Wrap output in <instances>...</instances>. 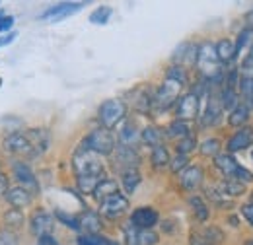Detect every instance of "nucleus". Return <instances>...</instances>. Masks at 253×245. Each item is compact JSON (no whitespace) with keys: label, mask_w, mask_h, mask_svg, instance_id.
Here are the masks:
<instances>
[{"label":"nucleus","mask_w":253,"mask_h":245,"mask_svg":"<svg viewBox=\"0 0 253 245\" xmlns=\"http://www.w3.org/2000/svg\"><path fill=\"white\" fill-rule=\"evenodd\" d=\"M207 82H220L224 72H222V62L216 57L214 45L212 43H203L197 49V62H195Z\"/></svg>","instance_id":"1"},{"label":"nucleus","mask_w":253,"mask_h":245,"mask_svg":"<svg viewBox=\"0 0 253 245\" xmlns=\"http://www.w3.org/2000/svg\"><path fill=\"white\" fill-rule=\"evenodd\" d=\"M72 169L76 177H103L105 173L99 156H95L84 146H80L72 156Z\"/></svg>","instance_id":"2"},{"label":"nucleus","mask_w":253,"mask_h":245,"mask_svg":"<svg viewBox=\"0 0 253 245\" xmlns=\"http://www.w3.org/2000/svg\"><path fill=\"white\" fill-rule=\"evenodd\" d=\"M82 146L94 152L95 156H111L115 152V136L111 134V130L99 126L84 138Z\"/></svg>","instance_id":"3"},{"label":"nucleus","mask_w":253,"mask_h":245,"mask_svg":"<svg viewBox=\"0 0 253 245\" xmlns=\"http://www.w3.org/2000/svg\"><path fill=\"white\" fill-rule=\"evenodd\" d=\"M125 115H126L125 101L115 99V97L103 101L101 107H99V111H97V119L101 122V128H107V130L115 128L119 122L125 119Z\"/></svg>","instance_id":"4"},{"label":"nucleus","mask_w":253,"mask_h":245,"mask_svg":"<svg viewBox=\"0 0 253 245\" xmlns=\"http://www.w3.org/2000/svg\"><path fill=\"white\" fill-rule=\"evenodd\" d=\"M128 210V199L123 193H113L107 199L99 203V212L97 214L107 218V220H119Z\"/></svg>","instance_id":"5"},{"label":"nucleus","mask_w":253,"mask_h":245,"mask_svg":"<svg viewBox=\"0 0 253 245\" xmlns=\"http://www.w3.org/2000/svg\"><path fill=\"white\" fill-rule=\"evenodd\" d=\"M179 92H181V84L173 82V80H164V84L154 92V107H158L160 111L169 109L171 105L177 103L179 99Z\"/></svg>","instance_id":"6"},{"label":"nucleus","mask_w":253,"mask_h":245,"mask_svg":"<svg viewBox=\"0 0 253 245\" xmlns=\"http://www.w3.org/2000/svg\"><path fill=\"white\" fill-rule=\"evenodd\" d=\"M2 148H4V152L14 154V156H30V158H33L32 142H30L26 132H12V134H8L4 138V142H2Z\"/></svg>","instance_id":"7"},{"label":"nucleus","mask_w":253,"mask_h":245,"mask_svg":"<svg viewBox=\"0 0 253 245\" xmlns=\"http://www.w3.org/2000/svg\"><path fill=\"white\" fill-rule=\"evenodd\" d=\"M197 115H199V95L195 92L181 95L177 99V103H175V117H177V121H195Z\"/></svg>","instance_id":"8"},{"label":"nucleus","mask_w":253,"mask_h":245,"mask_svg":"<svg viewBox=\"0 0 253 245\" xmlns=\"http://www.w3.org/2000/svg\"><path fill=\"white\" fill-rule=\"evenodd\" d=\"M30 228H32V234L37 236L39 240L41 238H49L53 234V228H55V218L51 212L39 208L32 214V220H30Z\"/></svg>","instance_id":"9"},{"label":"nucleus","mask_w":253,"mask_h":245,"mask_svg":"<svg viewBox=\"0 0 253 245\" xmlns=\"http://www.w3.org/2000/svg\"><path fill=\"white\" fill-rule=\"evenodd\" d=\"M158 220H160V214L156 208H152V206H140V208H136L130 214L128 222L132 226H136L138 230H152L158 224Z\"/></svg>","instance_id":"10"},{"label":"nucleus","mask_w":253,"mask_h":245,"mask_svg":"<svg viewBox=\"0 0 253 245\" xmlns=\"http://www.w3.org/2000/svg\"><path fill=\"white\" fill-rule=\"evenodd\" d=\"M14 177L16 181L22 185V189H26L30 195H35L39 191V183H37V177L33 175V171L30 169L28 163L24 162H16L14 163Z\"/></svg>","instance_id":"11"},{"label":"nucleus","mask_w":253,"mask_h":245,"mask_svg":"<svg viewBox=\"0 0 253 245\" xmlns=\"http://www.w3.org/2000/svg\"><path fill=\"white\" fill-rule=\"evenodd\" d=\"M80 8H84V2H61L49 10H45L41 14V20H51V22H59L63 18H68L70 14H76Z\"/></svg>","instance_id":"12"},{"label":"nucleus","mask_w":253,"mask_h":245,"mask_svg":"<svg viewBox=\"0 0 253 245\" xmlns=\"http://www.w3.org/2000/svg\"><path fill=\"white\" fill-rule=\"evenodd\" d=\"M252 144H253V126H242L228 140V154L232 156V154L236 152H242V150L250 148Z\"/></svg>","instance_id":"13"},{"label":"nucleus","mask_w":253,"mask_h":245,"mask_svg":"<svg viewBox=\"0 0 253 245\" xmlns=\"http://www.w3.org/2000/svg\"><path fill=\"white\" fill-rule=\"evenodd\" d=\"M203 167L201 165H187L181 173H179V185L185 189V191H195L203 185Z\"/></svg>","instance_id":"14"},{"label":"nucleus","mask_w":253,"mask_h":245,"mask_svg":"<svg viewBox=\"0 0 253 245\" xmlns=\"http://www.w3.org/2000/svg\"><path fill=\"white\" fill-rule=\"evenodd\" d=\"M76 220H78V230H84L86 236H99V232H101V216L97 212L84 210Z\"/></svg>","instance_id":"15"},{"label":"nucleus","mask_w":253,"mask_h":245,"mask_svg":"<svg viewBox=\"0 0 253 245\" xmlns=\"http://www.w3.org/2000/svg\"><path fill=\"white\" fill-rule=\"evenodd\" d=\"M4 199H6V203H8L12 208L22 210V208H26V206L32 204L33 195H30V193H28L26 189H22V187H12V189L6 191Z\"/></svg>","instance_id":"16"},{"label":"nucleus","mask_w":253,"mask_h":245,"mask_svg":"<svg viewBox=\"0 0 253 245\" xmlns=\"http://www.w3.org/2000/svg\"><path fill=\"white\" fill-rule=\"evenodd\" d=\"M197 45H193V43H181L175 51H173V64L175 66H181V68H185V66H189V64H195L197 62Z\"/></svg>","instance_id":"17"},{"label":"nucleus","mask_w":253,"mask_h":245,"mask_svg":"<svg viewBox=\"0 0 253 245\" xmlns=\"http://www.w3.org/2000/svg\"><path fill=\"white\" fill-rule=\"evenodd\" d=\"M130 95H132V105L136 111L150 113V109L154 107V92L150 88H136Z\"/></svg>","instance_id":"18"},{"label":"nucleus","mask_w":253,"mask_h":245,"mask_svg":"<svg viewBox=\"0 0 253 245\" xmlns=\"http://www.w3.org/2000/svg\"><path fill=\"white\" fill-rule=\"evenodd\" d=\"M26 134L32 142L33 158L45 154V150L49 148V132L45 128H30V130H26Z\"/></svg>","instance_id":"19"},{"label":"nucleus","mask_w":253,"mask_h":245,"mask_svg":"<svg viewBox=\"0 0 253 245\" xmlns=\"http://www.w3.org/2000/svg\"><path fill=\"white\" fill-rule=\"evenodd\" d=\"M115 163H117V165H123V169L138 167L140 158H138V154H136V150H134L132 146L121 144L119 148H115Z\"/></svg>","instance_id":"20"},{"label":"nucleus","mask_w":253,"mask_h":245,"mask_svg":"<svg viewBox=\"0 0 253 245\" xmlns=\"http://www.w3.org/2000/svg\"><path fill=\"white\" fill-rule=\"evenodd\" d=\"M222 105L216 97H209L207 101V107H205V113H203V126H216L222 119Z\"/></svg>","instance_id":"21"},{"label":"nucleus","mask_w":253,"mask_h":245,"mask_svg":"<svg viewBox=\"0 0 253 245\" xmlns=\"http://www.w3.org/2000/svg\"><path fill=\"white\" fill-rule=\"evenodd\" d=\"M214 165H216V169L220 171L224 177H228V179H236V173H238V169L242 167L230 154H218L216 158H214Z\"/></svg>","instance_id":"22"},{"label":"nucleus","mask_w":253,"mask_h":245,"mask_svg":"<svg viewBox=\"0 0 253 245\" xmlns=\"http://www.w3.org/2000/svg\"><path fill=\"white\" fill-rule=\"evenodd\" d=\"M214 51H216V57L218 61L224 62H232L238 55H236V43L232 39H220L216 45H214Z\"/></svg>","instance_id":"23"},{"label":"nucleus","mask_w":253,"mask_h":245,"mask_svg":"<svg viewBox=\"0 0 253 245\" xmlns=\"http://www.w3.org/2000/svg\"><path fill=\"white\" fill-rule=\"evenodd\" d=\"M140 171L138 167H128V169H123L121 171V185L125 189L126 195H132L136 191V187L140 185Z\"/></svg>","instance_id":"24"},{"label":"nucleus","mask_w":253,"mask_h":245,"mask_svg":"<svg viewBox=\"0 0 253 245\" xmlns=\"http://www.w3.org/2000/svg\"><path fill=\"white\" fill-rule=\"evenodd\" d=\"M250 115H252V109H248L244 103H240L238 107H234V109L230 111V115H228V122H230L232 126H238V128L248 126Z\"/></svg>","instance_id":"25"},{"label":"nucleus","mask_w":253,"mask_h":245,"mask_svg":"<svg viewBox=\"0 0 253 245\" xmlns=\"http://www.w3.org/2000/svg\"><path fill=\"white\" fill-rule=\"evenodd\" d=\"M216 189L220 191L226 199H234V197H240V195L246 193V185L236 181V179H226V181H222Z\"/></svg>","instance_id":"26"},{"label":"nucleus","mask_w":253,"mask_h":245,"mask_svg":"<svg viewBox=\"0 0 253 245\" xmlns=\"http://www.w3.org/2000/svg\"><path fill=\"white\" fill-rule=\"evenodd\" d=\"M238 90L242 93V97H244V105L248 107V109H252L253 107V78L250 76H242L240 80H238Z\"/></svg>","instance_id":"27"},{"label":"nucleus","mask_w":253,"mask_h":245,"mask_svg":"<svg viewBox=\"0 0 253 245\" xmlns=\"http://www.w3.org/2000/svg\"><path fill=\"white\" fill-rule=\"evenodd\" d=\"M113 193H119V185H117V181H113V179H103L101 183L95 187L94 197L101 203L103 199H107V197L113 195Z\"/></svg>","instance_id":"28"},{"label":"nucleus","mask_w":253,"mask_h":245,"mask_svg":"<svg viewBox=\"0 0 253 245\" xmlns=\"http://www.w3.org/2000/svg\"><path fill=\"white\" fill-rule=\"evenodd\" d=\"M189 204H191V208H193V212H195V218H197L199 222H207V220H209L211 210H209L207 203H205L201 197H191Z\"/></svg>","instance_id":"29"},{"label":"nucleus","mask_w":253,"mask_h":245,"mask_svg":"<svg viewBox=\"0 0 253 245\" xmlns=\"http://www.w3.org/2000/svg\"><path fill=\"white\" fill-rule=\"evenodd\" d=\"M142 140H144V144L156 148V146H160L164 142V132L160 130L158 126H146L142 130Z\"/></svg>","instance_id":"30"},{"label":"nucleus","mask_w":253,"mask_h":245,"mask_svg":"<svg viewBox=\"0 0 253 245\" xmlns=\"http://www.w3.org/2000/svg\"><path fill=\"white\" fill-rule=\"evenodd\" d=\"M168 134L166 136H169V138H187V136H191V128L187 122L183 121H173L169 126H168V130H166Z\"/></svg>","instance_id":"31"},{"label":"nucleus","mask_w":253,"mask_h":245,"mask_svg":"<svg viewBox=\"0 0 253 245\" xmlns=\"http://www.w3.org/2000/svg\"><path fill=\"white\" fill-rule=\"evenodd\" d=\"M4 224H6V230L14 232V230H18V228L24 226V214L20 210H16V208H10L4 214Z\"/></svg>","instance_id":"32"},{"label":"nucleus","mask_w":253,"mask_h":245,"mask_svg":"<svg viewBox=\"0 0 253 245\" xmlns=\"http://www.w3.org/2000/svg\"><path fill=\"white\" fill-rule=\"evenodd\" d=\"M201 238H205L209 244L212 245H218L224 242V232H222L220 228H216V226H207V228H203L201 232H197Z\"/></svg>","instance_id":"33"},{"label":"nucleus","mask_w":253,"mask_h":245,"mask_svg":"<svg viewBox=\"0 0 253 245\" xmlns=\"http://www.w3.org/2000/svg\"><path fill=\"white\" fill-rule=\"evenodd\" d=\"M152 165L156 169H162L166 165H169V152L164 144H160L156 148H152Z\"/></svg>","instance_id":"34"},{"label":"nucleus","mask_w":253,"mask_h":245,"mask_svg":"<svg viewBox=\"0 0 253 245\" xmlns=\"http://www.w3.org/2000/svg\"><path fill=\"white\" fill-rule=\"evenodd\" d=\"M103 181V177H76V185L80 193L84 195H94L95 187Z\"/></svg>","instance_id":"35"},{"label":"nucleus","mask_w":253,"mask_h":245,"mask_svg":"<svg viewBox=\"0 0 253 245\" xmlns=\"http://www.w3.org/2000/svg\"><path fill=\"white\" fill-rule=\"evenodd\" d=\"M199 150L203 156H207V158H216L222 150V144L220 140H216V138H209V140H205L201 146H199Z\"/></svg>","instance_id":"36"},{"label":"nucleus","mask_w":253,"mask_h":245,"mask_svg":"<svg viewBox=\"0 0 253 245\" xmlns=\"http://www.w3.org/2000/svg\"><path fill=\"white\" fill-rule=\"evenodd\" d=\"M220 105L222 109H234V107H238L240 105V101H238V93H236V90H230V88H224L222 90V95H220Z\"/></svg>","instance_id":"37"},{"label":"nucleus","mask_w":253,"mask_h":245,"mask_svg":"<svg viewBox=\"0 0 253 245\" xmlns=\"http://www.w3.org/2000/svg\"><path fill=\"white\" fill-rule=\"evenodd\" d=\"M166 78H168V80H173V82H179L181 86L187 84V72H185V68L175 66V64L166 70Z\"/></svg>","instance_id":"38"},{"label":"nucleus","mask_w":253,"mask_h":245,"mask_svg":"<svg viewBox=\"0 0 253 245\" xmlns=\"http://www.w3.org/2000/svg\"><path fill=\"white\" fill-rule=\"evenodd\" d=\"M109 18H111V8L109 6H101V8H97V10L92 12L90 22L95 24V26H103V24H107Z\"/></svg>","instance_id":"39"},{"label":"nucleus","mask_w":253,"mask_h":245,"mask_svg":"<svg viewBox=\"0 0 253 245\" xmlns=\"http://www.w3.org/2000/svg\"><path fill=\"white\" fill-rule=\"evenodd\" d=\"M160 236L154 230H138V238L136 244L138 245H158Z\"/></svg>","instance_id":"40"},{"label":"nucleus","mask_w":253,"mask_h":245,"mask_svg":"<svg viewBox=\"0 0 253 245\" xmlns=\"http://www.w3.org/2000/svg\"><path fill=\"white\" fill-rule=\"evenodd\" d=\"M195 148H197V140H195L193 136L181 138V140L177 142V154H179V156H189Z\"/></svg>","instance_id":"41"},{"label":"nucleus","mask_w":253,"mask_h":245,"mask_svg":"<svg viewBox=\"0 0 253 245\" xmlns=\"http://www.w3.org/2000/svg\"><path fill=\"white\" fill-rule=\"evenodd\" d=\"M123 234H125V244L126 245H138L136 244V238H138V228L132 226L130 222H126L123 226Z\"/></svg>","instance_id":"42"},{"label":"nucleus","mask_w":253,"mask_h":245,"mask_svg":"<svg viewBox=\"0 0 253 245\" xmlns=\"http://www.w3.org/2000/svg\"><path fill=\"white\" fill-rule=\"evenodd\" d=\"M187 165H189V158H187V156H179V154H177V158L169 160V167H171L173 173H181Z\"/></svg>","instance_id":"43"},{"label":"nucleus","mask_w":253,"mask_h":245,"mask_svg":"<svg viewBox=\"0 0 253 245\" xmlns=\"http://www.w3.org/2000/svg\"><path fill=\"white\" fill-rule=\"evenodd\" d=\"M253 37V30H244L242 33H240V37H238V41H234L236 43V55H240L244 49H246V45L250 43V39Z\"/></svg>","instance_id":"44"},{"label":"nucleus","mask_w":253,"mask_h":245,"mask_svg":"<svg viewBox=\"0 0 253 245\" xmlns=\"http://www.w3.org/2000/svg\"><path fill=\"white\" fill-rule=\"evenodd\" d=\"M242 76L253 78V43L252 47H250V51H248V55H246V59H244V62H242Z\"/></svg>","instance_id":"45"},{"label":"nucleus","mask_w":253,"mask_h":245,"mask_svg":"<svg viewBox=\"0 0 253 245\" xmlns=\"http://www.w3.org/2000/svg\"><path fill=\"white\" fill-rule=\"evenodd\" d=\"M138 136H136V130H134V126H126L125 130H123V134H121V142L125 144V146H132V142L136 140Z\"/></svg>","instance_id":"46"},{"label":"nucleus","mask_w":253,"mask_h":245,"mask_svg":"<svg viewBox=\"0 0 253 245\" xmlns=\"http://www.w3.org/2000/svg\"><path fill=\"white\" fill-rule=\"evenodd\" d=\"M12 26H14V18L12 16H0V33H12Z\"/></svg>","instance_id":"47"},{"label":"nucleus","mask_w":253,"mask_h":245,"mask_svg":"<svg viewBox=\"0 0 253 245\" xmlns=\"http://www.w3.org/2000/svg\"><path fill=\"white\" fill-rule=\"evenodd\" d=\"M57 218L59 220H63L64 224L68 226V228H72V230H78V220L76 218H70V216L63 214V212H57Z\"/></svg>","instance_id":"48"},{"label":"nucleus","mask_w":253,"mask_h":245,"mask_svg":"<svg viewBox=\"0 0 253 245\" xmlns=\"http://www.w3.org/2000/svg\"><path fill=\"white\" fill-rule=\"evenodd\" d=\"M242 216L248 220V224H250V226L253 228V204H252V203L242 206Z\"/></svg>","instance_id":"49"},{"label":"nucleus","mask_w":253,"mask_h":245,"mask_svg":"<svg viewBox=\"0 0 253 245\" xmlns=\"http://www.w3.org/2000/svg\"><path fill=\"white\" fill-rule=\"evenodd\" d=\"M16 37H18V33H16V31L6 33V35H0V49H2V47H6V45H10V43H12Z\"/></svg>","instance_id":"50"},{"label":"nucleus","mask_w":253,"mask_h":245,"mask_svg":"<svg viewBox=\"0 0 253 245\" xmlns=\"http://www.w3.org/2000/svg\"><path fill=\"white\" fill-rule=\"evenodd\" d=\"M189 245H212V244H209L205 238H201L197 232H193L189 236Z\"/></svg>","instance_id":"51"},{"label":"nucleus","mask_w":253,"mask_h":245,"mask_svg":"<svg viewBox=\"0 0 253 245\" xmlns=\"http://www.w3.org/2000/svg\"><path fill=\"white\" fill-rule=\"evenodd\" d=\"M8 191V175L0 173V197H4Z\"/></svg>","instance_id":"52"},{"label":"nucleus","mask_w":253,"mask_h":245,"mask_svg":"<svg viewBox=\"0 0 253 245\" xmlns=\"http://www.w3.org/2000/svg\"><path fill=\"white\" fill-rule=\"evenodd\" d=\"M248 24H250V30H253V10L248 14Z\"/></svg>","instance_id":"53"},{"label":"nucleus","mask_w":253,"mask_h":245,"mask_svg":"<svg viewBox=\"0 0 253 245\" xmlns=\"http://www.w3.org/2000/svg\"><path fill=\"white\" fill-rule=\"evenodd\" d=\"M244 245H253V238H252V240H248V242H246Z\"/></svg>","instance_id":"54"},{"label":"nucleus","mask_w":253,"mask_h":245,"mask_svg":"<svg viewBox=\"0 0 253 245\" xmlns=\"http://www.w3.org/2000/svg\"><path fill=\"white\" fill-rule=\"evenodd\" d=\"M252 204H253V193H252Z\"/></svg>","instance_id":"55"}]
</instances>
